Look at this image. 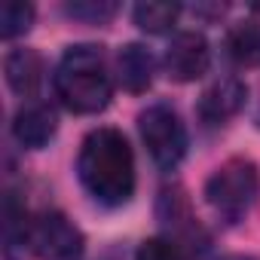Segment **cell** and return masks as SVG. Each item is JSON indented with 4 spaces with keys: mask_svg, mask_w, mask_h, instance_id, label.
Segmentation results:
<instances>
[{
    "mask_svg": "<svg viewBox=\"0 0 260 260\" xmlns=\"http://www.w3.org/2000/svg\"><path fill=\"white\" fill-rule=\"evenodd\" d=\"M80 184L107 208H119L135 193V153L113 125H101L83 138L77 153Z\"/></svg>",
    "mask_w": 260,
    "mask_h": 260,
    "instance_id": "obj_1",
    "label": "cell"
},
{
    "mask_svg": "<svg viewBox=\"0 0 260 260\" xmlns=\"http://www.w3.org/2000/svg\"><path fill=\"white\" fill-rule=\"evenodd\" d=\"M52 86H55L58 101L68 110L83 113V116L101 113L113 95V83H110L104 55L92 43H77L61 55Z\"/></svg>",
    "mask_w": 260,
    "mask_h": 260,
    "instance_id": "obj_2",
    "label": "cell"
},
{
    "mask_svg": "<svg viewBox=\"0 0 260 260\" xmlns=\"http://www.w3.org/2000/svg\"><path fill=\"white\" fill-rule=\"evenodd\" d=\"M257 187L260 178L254 162L233 156L223 166H217L205 181V199L223 220H242L257 199Z\"/></svg>",
    "mask_w": 260,
    "mask_h": 260,
    "instance_id": "obj_3",
    "label": "cell"
},
{
    "mask_svg": "<svg viewBox=\"0 0 260 260\" xmlns=\"http://www.w3.org/2000/svg\"><path fill=\"white\" fill-rule=\"evenodd\" d=\"M138 132H141V141H144L150 159L159 169L172 172L184 159V153H187V128H184L181 116L169 104H150L147 110H141Z\"/></svg>",
    "mask_w": 260,
    "mask_h": 260,
    "instance_id": "obj_4",
    "label": "cell"
},
{
    "mask_svg": "<svg viewBox=\"0 0 260 260\" xmlns=\"http://www.w3.org/2000/svg\"><path fill=\"white\" fill-rule=\"evenodd\" d=\"M22 242L40 260H77L83 254V233L61 211H40V214H34L28 220V230H25Z\"/></svg>",
    "mask_w": 260,
    "mask_h": 260,
    "instance_id": "obj_5",
    "label": "cell"
},
{
    "mask_svg": "<svg viewBox=\"0 0 260 260\" xmlns=\"http://www.w3.org/2000/svg\"><path fill=\"white\" fill-rule=\"evenodd\" d=\"M208 64H211V49L199 31H181L172 37V43L166 49V71L172 80L193 83V80L205 77Z\"/></svg>",
    "mask_w": 260,
    "mask_h": 260,
    "instance_id": "obj_6",
    "label": "cell"
},
{
    "mask_svg": "<svg viewBox=\"0 0 260 260\" xmlns=\"http://www.w3.org/2000/svg\"><path fill=\"white\" fill-rule=\"evenodd\" d=\"M55 128H58L55 110L43 101H31V104L19 107V113L13 116V138L28 150L46 147L55 138Z\"/></svg>",
    "mask_w": 260,
    "mask_h": 260,
    "instance_id": "obj_7",
    "label": "cell"
},
{
    "mask_svg": "<svg viewBox=\"0 0 260 260\" xmlns=\"http://www.w3.org/2000/svg\"><path fill=\"white\" fill-rule=\"evenodd\" d=\"M245 98H248L245 83L236 80V77H223V80L211 83L202 92V98H199V116L205 122H211V125H220V122H226L230 116H236L242 110Z\"/></svg>",
    "mask_w": 260,
    "mask_h": 260,
    "instance_id": "obj_8",
    "label": "cell"
},
{
    "mask_svg": "<svg viewBox=\"0 0 260 260\" xmlns=\"http://www.w3.org/2000/svg\"><path fill=\"white\" fill-rule=\"evenodd\" d=\"M153 74H156V61L147 46L125 43L116 52V80L125 92H132V95L147 92L153 86Z\"/></svg>",
    "mask_w": 260,
    "mask_h": 260,
    "instance_id": "obj_9",
    "label": "cell"
},
{
    "mask_svg": "<svg viewBox=\"0 0 260 260\" xmlns=\"http://www.w3.org/2000/svg\"><path fill=\"white\" fill-rule=\"evenodd\" d=\"M4 71H7V83L16 95L22 98H34L40 83H43V58L34 52V49H13L4 61Z\"/></svg>",
    "mask_w": 260,
    "mask_h": 260,
    "instance_id": "obj_10",
    "label": "cell"
},
{
    "mask_svg": "<svg viewBox=\"0 0 260 260\" xmlns=\"http://www.w3.org/2000/svg\"><path fill=\"white\" fill-rule=\"evenodd\" d=\"M135 16V25L147 34H166L175 28L178 16H181V7L178 4H169V0H147V4H138L132 10Z\"/></svg>",
    "mask_w": 260,
    "mask_h": 260,
    "instance_id": "obj_11",
    "label": "cell"
},
{
    "mask_svg": "<svg viewBox=\"0 0 260 260\" xmlns=\"http://www.w3.org/2000/svg\"><path fill=\"white\" fill-rule=\"evenodd\" d=\"M226 52L236 64H254L260 58V28L257 22H239L226 31Z\"/></svg>",
    "mask_w": 260,
    "mask_h": 260,
    "instance_id": "obj_12",
    "label": "cell"
},
{
    "mask_svg": "<svg viewBox=\"0 0 260 260\" xmlns=\"http://www.w3.org/2000/svg\"><path fill=\"white\" fill-rule=\"evenodd\" d=\"M34 25V7L25 4V0H7L0 7V37L13 40L19 34H25Z\"/></svg>",
    "mask_w": 260,
    "mask_h": 260,
    "instance_id": "obj_13",
    "label": "cell"
},
{
    "mask_svg": "<svg viewBox=\"0 0 260 260\" xmlns=\"http://www.w3.org/2000/svg\"><path fill=\"white\" fill-rule=\"evenodd\" d=\"M116 4L110 0H74V4L64 7V13L77 22H86V25H104L116 16Z\"/></svg>",
    "mask_w": 260,
    "mask_h": 260,
    "instance_id": "obj_14",
    "label": "cell"
},
{
    "mask_svg": "<svg viewBox=\"0 0 260 260\" xmlns=\"http://www.w3.org/2000/svg\"><path fill=\"white\" fill-rule=\"evenodd\" d=\"M135 260H190V254L178 242L162 239V236H153V239H144L138 245Z\"/></svg>",
    "mask_w": 260,
    "mask_h": 260,
    "instance_id": "obj_15",
    "label": "cell"
}]
</instances>
